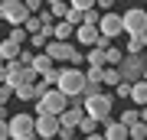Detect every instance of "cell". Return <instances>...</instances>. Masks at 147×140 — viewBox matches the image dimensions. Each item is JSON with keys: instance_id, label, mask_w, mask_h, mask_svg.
Segmentation results:
<instances>
[{"instance_id": "cell-1", "label": "cell", "mask_w": 147, "mask_h": 140, "mask_svg": "<svg viewBox=\"0 0 147 140\" xmlns=\"http://www.w3.org/2000/svg\"><path fill=\"white\" fill-rule=\"evenodd\" d=\"M111 108H115V98L108 94V88H101V91L85 94V98H82V111L92 114V117H98V121H108V117H111Z\"/></svg>"}, {"instance_id": "cell-2", "label": "cell", "mask_w": 147, "mask_h": 140, "mask_svg": "<svg viewBox=\"0 0 147 140\" xmlns=\"http://www.w3.org/2000/svg\"><path fill=\"white\" fill-rule=\"evenodd\" d=\"M65 108H69V94H62L56 85H49V88L36 98V111H46V114H56L59 117Z\"/></svg>"}, {"instance_id": "cell-3", "label": "cell", "mask_w": 147, "mask_h": 140, "mask_svg": "<svg viewBox=\"0 0 147 140\" xmlns=\"http://www.w3.org/2000/svg\"><path fill=\"white\" fill-rule=\"evenodd\" d=\"M118 72H121L124 82H137V78H144V75H147L144 56H141V52H124L121 62H118Z\"/></svg>"}, {"instance_id": "cell-4", "label": "cell", "mask_w": 147, "mask_h": 140, "mask_svg": "<svg viewBox=\"0 0 147 140\" xmlns=\"http://www.w3.org/2000/svg\"><path fill=\"white\" fill-rule=\"evenodd\" d=\"M36 114H13V117H7V130H10V137L13 140H30V137H36Z\"/></svg>"}, {"instance_id": "cell-5", "label": "cell", "mask_w": 147, "mask_h": 140, "mask_svg": "<svg viewBox=\"0 0 147 140\" xmlns=\"http://www.w3.org/2000/svg\"><path fill=\"white\" fill-rule=\"evenodd\" d=\"M82 85H85V72L82 68H59L56 88L62 94H82Z\"/></svg>"}, {"instance_id": "cell-6", "label": "cell", "mask_w": 147, "mask_h": 140, "mask_svg": "<svg viewBox=\"0 0 147 140\" xmlns=\"http://www.w3.org/2000/svg\"><path fill=\"white\" fill-rule=\"evenodd\" d=\"M0 16H3L7 26H16L30 16V10L23 7V0H0Z\"/></svg>"}, {"instance_id": "cell-7", "label": "cell", "mask_w": 147, "mask_h": 140, "mask_svg": "<svg viewBox=\"0 0 147 140\" xmlns=\"http://www.w3.org/2000/svg\"><path fill=\"white\" fill-rule=\"evenodd\" d=\"M98 33H101V39H115V36H121V33H124V26H121V13L105 10V13L98 16Z\"/></svg>"}, {"instance_id": "cell-8", "label": "cell", "mask_w": 147, "mask_h": 140, "mask_svg": "<svg viewBox=\"0 0 147 140\" xmlns=\"http://www.w3.org/2000/svg\"><path fill=\"white\" fill-rule=\"evenodd\" d=\"M121 26H124L127 36H134V33L147 29V10H141V7H131L127 13H121Z\"/></svg>"}, {"instance_id": "cell-9", "label": "cell", "mask_w": 147, "mask_h": 140, "mask_svg": "<svg viewBox=\"0 0 147 140\" xmlns=\"http://www.w3.org/2000/svg\"><path fill=\"white\" fill-rule=\"evenodd\" d=\"M72 42L69 39H49L46 46H42V52H49V59L53 62H69V56H72Z\"/></svg>"}, {"instance_id": "cell-10", "label": "cell", "mask_w": 147, "mask_h": 140, "mask_svg": "<svg viewBox=\"0 0 147 140\" xmlns=\"http://www.w3.org/2000/svg\"><path fill=\"white\" fill-rule=\"evenodd\" d=\"M36 137H56L59 130V117L56 114H46V111H36Z\"/></svg>"}, {"instance_id": "cell-11", "label": "cell", "mask_w": 147, "mask_h": 140, "mask_svg": "<svg viewBox=\"0 0 147 140\" xmlns=\"http://www.w3.org/2000/svg\"><path fill=\"white\" fill-rule=\"evenodd\" d=\"M72 36H75V42H82V46H95V42L101 39V33H98V26H95V23H79Z\"/></svg>"}, {"instance_id": "cell-12", "label": "cell", "mask_w": 147, "mask_h": 140, "mask_svg": "<svg viewBox=\"0 0 147 140\" xmlns=\"http://www.w3.org/2000/svg\"><path fill=\"white\" fill-rule=\"evenodd\" d=\"M127 101H134L137 108H141V104H147V78L131 82V94H127Z\"/></svg>"}, {"instance_id": "cell-13", "label": "cell", "mask_w": 147, "mask_h": 140, "mask_svg": "<svg viewBox=\"0 0 147 140\" xmlns=\"http://www.w3.org/2000/svg\"><path fill=\"white\" fill-rule=\"evenodd\" d=\"M105 140H124L127 137V127L121 124V121H105Z\"/></svg>"}, {"instance_id": "cell-14", "label": "cell", "mask_w": 147, "mask_h": 140, "mask_svg": "<svg viewBox=\"0 0 147 140\" xmlns=\"http://www.w3.org/2000/svg\"><path fill=\"white\" fill-rule=\"evenodd\" d=\"M85 65H108V59H105V46H98V42H95V46H88V52H85Z\"/></svg>"}, {"instance_id": "cell-15", "label": "cell", "mask_w": 147, "mask_h": 140, "mask_svg": "<svg viewBox=\"0 0 147 140\" xmlns=\"http://www.w3.org/2000/svg\"><path fill=\"white\" fill-rule=\"evenodd\" d=\"M56 62H53V59H49V52H36V56H33L30 59V68H33V72H36V75H42V72H46V68H53Z\"/></svg>"}, {"instance_id": "cell-16", "label": "cell", "mask_w": 147, "mask_h": 140, "mask_svg": "<svg viewBox=\"0 0 147 140\" xmlns=\"http://www.w3.org/2000/svg\"><path fill=\"white\" fill-rule=\"evenodd\" d=\"M75 130H79L82 137H92V134H98V117H92V114H82V117H79V124H75Z\"/></svg>"}, {"instance_id": "cell-17", "label": "cell", "mask_w": 147, "mask_h": 140, "mask_svg": "<svg viewBox=\"0 0 147 140\" xmlns=\"http://www.w3.org/2000/svg\"><path fill=\"white\" fill-rule=\"evenodd\" d=\"M13 98H20V101H36L39 98V91H36V85H33V82H26V85H16V88H13Z\"/></svg>"}, {"instance_id": "cell-18", "label": "cell", "mask_w": 147, "mask_h": 140, "mask_svg": "<svg viewBox=\"0 0 147 140\" xmlns=\"http://www.w3.org/2000/svg\"><path fill=\"white\" fill-rule=\"evenodd\" d=\"M118 82H121L118 65H101V85H105V88H115Z\"/></svg>"}, {"instance_id": "cell-19", "label": "cell", "mask_w": 147, "mask_h": 140, "mask_svg": "<svg viewBox=\"0 0 147 140\" xmlns=\"http://www.w3.org/2000/svg\"><path fill=\"white\" fill-rule=\"evenodd\" d=\"M72 33H75V26L69 20H56L53 23V39H72Z\"/></svg>"}, {"instance_id": "cell-20", "label": "cell", "mask_w": 147, "mask_h": 140, "mask_svg": "<svg viewBox=\"0 0 147 140\" xmlns=\"http://www.w3.org/2000/svg\"><path fill=\"white\" fill-rule=\"evenodd\" d=\"M20 49H23V46H20V42H13L10 36L0 42V56H3V59H16V56H20Z\"/></svg>"}, {"instance_id": "cell-21", "label": "cell", "mask_w": 147, "mask_h": 140, "mask_svg": "<svg viewBox=\"0 0 147 140\" xmlns=\"http://www.w3.org/2000/svg\"><path fill=\"white\" fill-rule=\"evenodd\" d=\"M127 137H134V140H147V124L141 117L134 121V124H127Z\"/></svg>"}, {"instance_id": "cell-22", "label": "cell", "mask_w": 147, "mask_h": 140, "mask_svg": "<svg viewBox=\"0 0 147 140\" xmlns=\"http://www.w3.org/2000/svg\"><path fill=\"white\" fill-rule=\"evenodd\" d=\"M10 39H13V42H20V46H26V39H30L26 26H23V23H16V26H10Z\"/></svg>"}, {"instance_id": "cell-23", "label": "cell", "mask_w": 147, "mask_h": 140, "mask_svg": "<svg viewBox=\"0 0 147 140\" xmlns=\"http://www.w3.org/2000/svg\"><path fill=\"white\" fill-rule=\"evenodd\" d=\"M69 10V3H62V0H49V13H53V20H62Z\"/></svg>"}, {"instance_id": "cell-24", "label": "cell", "mask_w": 147, "mask_h": 140, "mask_svg": "<svg viewBox=\"0 0 147 140\" xmlns=\"http://www.w3.org/2000/svg\"><path fill=\"white\" fill-rule=\"evenodd\" d=\"M121 56H124V52H121V49H115L111 42L105 46V59H108V65H118V62H121Z\"/></svg>"}, {"instance_id": "cell-25", "label": "cell", "mask_w": 147, "mask_h": 140, "mask_svg": "<svg viewBox=\"0 0 147 140\" xmlns=\"http://www.w3.org/2000/svg\"><path fill=\"white\" fill-rule=\"evenodd\" d=\"M26 42H30V49H42L49 39H46V36H42V33L36 29V33H30V39H26Z\"/></svg>"}, {"instance_id": "cell-26", "label": "cell", "mask_w": 147, "mask_h": 140, "mask_svg": "<svg viewBox=\"0 0 147 140\" xmlns=\"http://www.w3.org/2000/svg\"><path fill=\"white\" fill-rule=\"evenodd\" d=\"M23 26H26V33H36V29H39V26H42V20H39V16H36V13H30V16H26V20H23Z\"/></svg>"}, {"instance_id": "cell-27", "label": "cell", "mask_w": 147, "mask_h": 140, "mask_svg": "<svg viewBox=\"0 0 147 140\" xmlns=\"http://www.w3.org/2000/svg\"><path fill=\"white\" fill-rule=\"evenodd\" d=\"M115 94H118V98H127V94H131V82H124V78H121V82L115 85Z\"/></svg>"}, {"instance_id": "cell-28", "label": "cell", "mask_w": 147, "mask_h": 140, "mask_svg": "<svg viewBox=\"0 0 147 140\" xmlns=\"http://www.w3.org/2000/svg\"><path fill=\"white\" fill-rule=\"evenodd\" d=\"M10 98H13V88H10L7 82H0V104H7Z\"/></svg>"}, {"instance_id": "cell-29", "label": "cell", "mask_w": 147, "mask_h": 140, "mask_svg": "<svg viewBox=\"0 0 147 140\" xmlns=\"http://www.w3.org/2000/svg\"><path fill=\"white\" fill-rule=\"evenodd\" d=\"M134 121H137V108H131V111H124V114H121V124H134Z\"/></svg>"}, {"instance_id": "cell-30", "label": "cell", "mask_w": 147, "mask_h": 140, "mask_svg": "<svg viewBox=\"0 0 147 140\" xmlns=\"http://www.w3.org/2000/svg\"><path fill=\"white\" fill-rule=\"evenodd\" d=\"M69 62H72V65H85V56H82L79 49H72V56H69Z\"/></svg>"}, {"instance_id": "cell-31", "label": "cell", "mask_w": 147, "mask_h": 140, "mask_svg": "<svg viewBox=\"0 0 147 140\" xmlns=\"http://www.w3.org/2000/svg\"><path fill=\"white\" fill-rule=\"evenodd\" d=\"M23 7H26V10H30V13H36V10H39V7H42V0H23Z\"/></svg>"}, {"instance_id": "cell-32", "label": "cell", "mask_w": 147, "mask_h": 140, "mask_svg": "<svg viewBox=\"0 0 147 140\" xmlns=\"http://www.w3.org/2000/svg\"><path fill=\"white\" fill-rule=\"evenodd\" d=\"M124 52H144V46H141V42L131 36V42H127V49H124Z\"/></svg>"}, {"instance_id": "cell-33", "label": "cell", "mask_w": 147, "mask_h": 140, "mask_svg": "<svg viewBox=\"0 0 147 140\" xmlns=\"http://www.w3.org/2000/svg\"><path fill=\"white\" fill-rule=\"evenodd\" d=\"M134 39H137V42H141V46L147 49V29H141V33H134Z\"/></svg>"}, {"instance_id": "cell-34", "label": "cell", "mask_w": 147, "mask_h": 140, "mask_svg": "<svg viewBox=\"0 0 147 140\" xmlns=\"http://www.w3.org/2000/svg\"><path fill=\"white\" fill-rule=\"evenodd\" d=\"M3 137H10V130H7V121H0V140Z\"/></svg>"}, {"instance_id": "cell-35", "label": "cell", "mask_w": 147, "mask_h": 140, "mask_svg": "<svg viewBox=\"0 0 147 140\" xmlns=\"http://www.w3.org/2000/svg\"><path fill=\"white\" fill-rule=\"evenodd\" d=\"M137 117H141L144 124H147V104H141V111H137Z\"/></svg>"}, {"instance_id": "cell-36", "label": "cell", "mask_w": 147, "mask_h": 140, "mask_svg": "<svg viewBox=\"0 0 147 140\" xmlns=\"http://www.w3.org/2000/svg\"><path fill=\"white\" fill-rule=\"evenodd\" d=\"M144 65H147V56H144ZM144 78H147V75H144Z\"/></svg>"}, {"instance_id": "cell-37", "label": "cell", "mask_w": 147, "mask_h": 140, "mask_svg": "<svg viewBox=\"0 0 147 140\" xmlns=\"http://www.w3.org/2000/svg\"><path fill=\"white\" fill-rule=\"evenodd\" d=\"M46 3H49V0H46Z\"/></svg>"}]
</instances>
